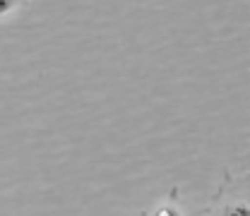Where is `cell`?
I'll return each mask as SVG.
<instances>
[{"label":"cell","mask_w":250,"mask_h":216,"mask_svg":"<svg viewBox=\"0 0 250 216\" xmlns=\"http://www.w3.org/2000/svg\"><path fill=\"white\" fill-rule=\"evenodd\" d=\"M248 176H231L226 173L219 190L214 192L209 207L200 216H250L248 202Z\"/></svg>","instance_id":"cell-1"},{"label":"cell","mask_w":250,"mask_h":216,"mask_svg":"<svg viewBox=\"0 0 250 216\" xmlns=\"http://www.w3.org/2000/svg\"><path fill=\"white\" fill-rule=\"evenodd\" d=\"M140 216H183V209H181V204H178V187H173V190L166 195L164 202L154 204L152 209L140 212Z\"/></svg>","instance_id":"cell-2"},{"label":"cell","mask_w":250,"mask_h":216,"mask_svg":"<svg viewBox=\"0 0 250 216\" xmlns=\"http://www.w3.org/2000/svg\"><path fill=\"white\" fill-rule=\"evenodd\" d=\"M17 2H20V0H0V15H2V12H7V10H12Z\"/></svg>","instance_id":"cell-3"}]
</instances>
